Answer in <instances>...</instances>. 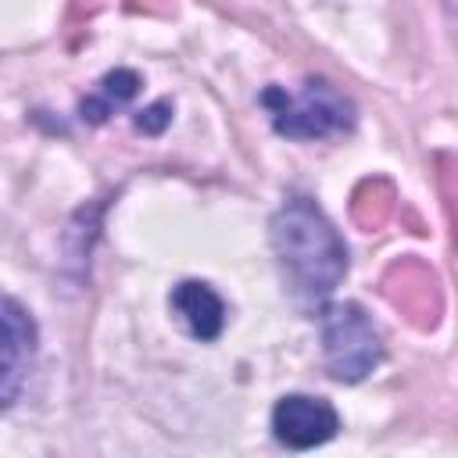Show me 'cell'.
I'll list each match as a JSON object with an SVG mask.
<instances>
[{
	"instance_id": "obj_1",
	"label": "cell",
	"mask_w": 458,
	"mask_h": 458,
	"mask_svg": "<svg viewBox=\"0 0 458 458\" xmlns=\"http://www.w3.org/2000/svg\"><path fill=\"white\" fill-rule=\"evenodd\" d=\"M276 261L297 301H326L347 272V243L322 208L308 197H290L268 222Z\"/></svg>"
},
{
	"instance_id": "obj_2",
	"label": "cell",
	"mask_w": 458,
	"mask_h": 458,
	"mask_svg": "<svg viewBox=\"0 0 458 458\" xmlns=\"http://www.w3.org/2000/svg\"><path fill=\"white\" fill-rule=\"evenodd\" d=\"M261 104L272 111V129L290 140H322L354 125V104L326 79H304L297 93L268 86Z\"/></svg>"
},
{
	"instance_id": "obj_3",
	"label": "cell",
	"mask_w": 458,
	"mask_h": 458,
	"mask_svg": "<svg viewBox=\"0 0 458 458\" xmlns=\"http://www.w3.org/2000/svg\"><path fill=\"white\" fill-rule=\"evenodd\" d=\"M322 351L329 376L340 383H358L383 361L379 329L354 301L322 308Z\"/></svg>"
},
{
	"instance_id": "obj_4",
	"label": "cell",
	"mask_w": 458,
	"mask_h": 458,
	"mask_svg": "<svg viewBox=\"0 0 458 458\" xmlns=\"http://www.w3.org/2000/svg\"><path fill=\"white\" fill-rule=\"evenodd\" d=\"M36 354V322L7 293H0V408L14 404Z\"/></svg>"
},
{
	"instance_id": "obj_5",
	"label": "cell",
	"mask_w": 458,
	"mask_h": 458,
	"mask_svg": "<svg viewBox=\"0 0 458 458\" xmlns=\"http://www.w3.org/2000/svg\"><path fill=\"white\" fill-rule=\"evenodd\" d=\"M336 429H340V415L326 397L286 394L272 408V433L279 444H286L293 451L318 447V444L333 440Z\"/></svg>"
},
{
	"instance_id": "obj_6",
	"label": "cell",
	"mask_w": 458,
	"mask_h": 458,
	"mask_svg": "<svg viewBox=\"0 0 458 458\" xmlns=\"http://www.w3.org/2000/svg\"><path fill=\"white\" fill-rule=\"evenodd\" d=\"M172 311L179 315V322L190 329V336L197 340H215L225 326V304L222 297L197 279H186L172 290Z\"/></svg>"
},
{
	"instance_id": "obj_7",
	"label": "cell",
	"mask_w": 458,
	"mask_h": 458,
	"mask_svg": "<svg viewBox=\"0 0 458 458\" xmlns=\"http://www.w3.org/2000/svg\"><path fill=\"white\" fill-rule=\"evenodd\" d=\"M136 93H140V75H136L132 68H114V72H107V75L100 79L97 97H86V100H82L79 114H82L86 122H104L114 107L129 104Z\"/></svg>"
},
{
	"instance_id": "obj_8",
	"label": "cell",
	"mask_w": 458,
	"mask_h": 458,
	"mask_svg": "<svg viewBox=\"0 0 458 458\" xmlns=\"http://www.w3.org/2000/svg\"><path fill=\"white\" fill-rule=\"evenodd\" d=\"M168 122H172V100H157V104H150L147 111L136 114V129H143L150 136H157Z\"/></svg>"
}]
</instances>
